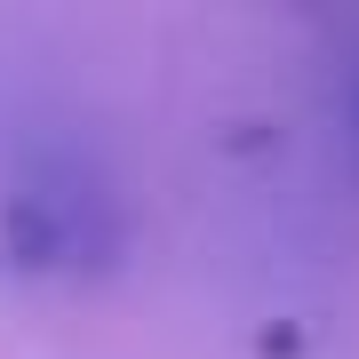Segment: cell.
Segmentation results:
<instances>
[{
	"label": "cell",
	"instance_id": "6da1fadb",
	"mask_svg": "<svg viewBox=\"0 0 359 359\" xmlns=\"http://www.w3.org/2000/svg\"><path fill=\"white\" fill-rule=\"evenodd\" d=\"M120 248V200L65 136H25L0 168V256L40 280H80Z\"/></svg>",
	"mask_w": 359,
	"mask_h": 359
}]
</instances>
